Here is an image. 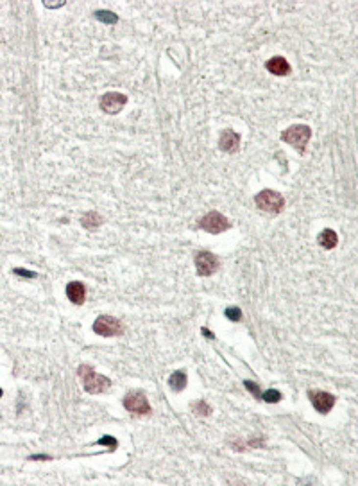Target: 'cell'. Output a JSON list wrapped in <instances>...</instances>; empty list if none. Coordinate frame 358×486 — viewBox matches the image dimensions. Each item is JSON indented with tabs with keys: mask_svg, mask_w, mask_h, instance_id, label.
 I'll return each mask as SVG.
<instances>
[{
	"mask_svg": "<svg viewBox=\"0 0 358 486\" xmlns=\"http://www.w3.org/2000/svg\"><path fill=\"white\" fill-rule=\"evenodd\" d=\"M265 68L270 74H274V76H286V74H290V65L286 63L285 58H281V56L270 58L269 61L265 63Z\"/></svg>",
	"mask_w": 358,
	"mask_h": 486,
	"instance_id": "8fae6325",
	"label": "cell"
},
{
	"mask_svg": "<svg viewBox=\"0 0 358 486\" xmlns=\"http://www.w3.org/2000/svg\"><path fill=\"white\" fill-rule=\"evenodd\" d=\"M218 147L224 153H237L240 147V135L233 129H224L218 138Z\"/></svg>",
	"mask_w": 358,
	"mask_h": 486,
	"instance_id": "30bf717a",
	"label": "cell"
},
{
	"mask_svg": "<svg viewBox=\"0 0 358 486\" xmlns=\"http://www.w3.org/2000/svg\"><path fill=\"white\" fill-rule=\"evenodd\" d=\"M311 136V129L305 124H296L290 126L288 129H285L281 133V140H285L286 144H290L296 151H299L303 154L307 149V144Z\"/></svg>",
	"mask_w": 358,
	"mask_h": 486,
	"instance_id": "7a4b0ae2",
	"label": "cell"
},
{
	"mask_svg": "<svg viewBox=\"0 0 358 486\" xmlns=\"http://www.w3.org/2000/svg\"><path fill=\"white\" fill-rule=\"evenodd\" d=\"M262 398H263L265 402L276 404V402H280L281 400V393L278 391V389H269V391L262 393Z\"/></svg>",
	"mask_w": 358,
	"mask_h": 486,
	"instance_id": "ac0fdd59",
	"label": "cell"
},
{
	"mask_svg": "<svg viewBox=\"0 0 358 486\" xmlns=\"http://www.w3.org/2000/svg\"><path fill=\"white\" fill-rule=\"evenodd\" d=\"M94 332L104 337H113V335H122L124 334V325L120 323L119 319H115L113 316H99L94 323Z\"/></svg>",
	"mask_w": 358,
	"mask_h": 486,
	"instance_id": "277c9868",
	"label": "cell"
},
{
	"mask_svg": "<svg viewBox=\"0 0 358 486\" xmlns=\"http://www.w3.org/2000/svg\"><path fill=\"white\" fill-rule=\"evenodd\" d=\"M100 223H102V217H100L97 212H88V214H84L81 217V225L86 228V230H95V228H99Z\"/></svg>",
	"mask_w": 358,
	"mask_h": 486,
	"instance_id": "9a60e30c",
	"label": "cell"
},
{
	"mask_svg": "<svg viewBox=\"0 0 358 486\" xmlns=\"http://www.w3.org/2000/svg\"><path fill=\"white\" fill-rule=\"evenodd\" d=\"M95 18L104 22V24H117L119 22V16L115 15V13H111V11H97Z\"/></svg>",
	"mask_w": 358,
	"mask_h": 486,
	"instance_id": "e0dca14e",
	"label": "cell"
},
{
	"mask_svg": "<svg viewBox=\"0 0 358 486\" xmlns=\"http://www.w3.org/2000/svg\"><path fill=\"white\" fill-rule=\"evenodd\" d=\"M124 408L129 413L135 414H149L151 413V406L147 402V397L142 391H131L124 397Z\"/></svg>",
	"mask_w": 358,
	"mask_h": 486,
	"instance_id": "8992f818",
	"label": "cell"
},
{
	"mask_svg": "<svg viewBox=\"0 0 358 486\" xmlns=\"http://www.w3.org/2000/svg\"><path fill=\"white\" fill-rule=\"evenodd\" d=\"M226 316H228V319H231V321H240V318H242V310H240L239 307H229V308H226Z\"/></svg>",
	"mask_w": 358,
	"mask_h": 486,
	"instance_id": "d6986e66",
	"label": "cell"
},
{
	"mask_svg": "<svg viewBox=\"0 0 358 486\" xmlns=\"http://www.w3.org/2000/svg\"><path fill=\"white\" fill-rule=\"evenodd\" d=\"M77 375H79V379H81V382H83V387L88 393H92V395L104 393L109 386H111V381H109L108 377L100 375V373H95L94 368L88 364L79 366Z\"/></svg>",
	"mask_w": 358,
	"mask_h": 486,
	"instance_id": "6da1fadb",
	"label": "cell"
},
{
	"mask_svg": "<svg viewBox=\"0 0 358 486\" xmlns=\"http://www.w3.org/2000/svg\"><path fill=\"white\" fill-rule=\"evenodd\" d=\"M99 445H108L109 449L113 450V449H117V439L113 438V436H102V438L99 439Z\"/></svg>",
	"mask_w": 358,
	"mask_h": 486,
	"instance_id": "44dd1931",
	"label": "cell"
},
{
	"mask_svg": "<svg viewBox=\"0 0 358 486\" xmlns=\"http://www.w3.org/2000/svg\"><path fill=\"white\" fill-rule=\"evenodd\" d=\"M308 397L311 400V406L322 414L330 413L335 406V397L326 391H308Z\"/></svg>",
	"mask_w": 358,
	"mask_h": 486,
	"instance_id": "9c48e42d",
	"label": "cell"
},
{
	"mask_svg": "<svg viewBox=\"0 0 358 486\" xmlns=\"http://www.w3.org/2000/svg\"><path fill=\"white\" fill-rule=\"evenodd\" d=\"M201 332H203V334L206 335V337H210V339H212V337H213V334H212V332H210V330H208V329H201Z\"/></svg>",
	"mask_w": 358,
	"mask_h": 486,
	"instance_id": "603a6c76",
	"label": "cell"
},
{
	"mask_svg": "<svg viewBox=\"0 0 358 486\" xmlns=\"http://www.w3.org/2000/svg\"><path fill=\"white\" fill-rule=\"evenodd\" d=\"M199 226H201L203 230H206L208 233H222V231L229 230L231 223H229L220 212H215V210H213V212H208L203 219L199 221Z\"/></svg>",
	"mask_w": 358,
	"mask_h": 486,
	"instance_id": "5b68a950",
	"label": "cell"
},
{
	"mask_svg": "<svg viewBox=\"0 0 358 486\" xmlns=\"http://www.w3.org/2000/svg\"><path fill=\"white\" fill-rule=\"evenodd\" d=\"M187 371H183V370H177V371H174L170 375V379H168V384H170V387L174 389V391H183L185 387H187Z\"/></svg>",
	"mask_w": 358,
	"mask_h": 486,
	"instance_id": "5bb4252c",
	"label": "cell"
},
{
	"mask_svg": "<svg viewBox=\"0 0 358 486\" xmlns=\"http://www.w3.org/2000/svg\"><path fill=\"white\" fill-rule=\"evenodd\" d=\"M319 244L324 248V250H333L335 246H337V241H338V237H337V233L333 230H330V228H326V230H322L321 231V235H319Z\"/></svg>",
	"mask_w": 358,
	"mask_h": 486,
	"instance_id": "4fadbf2b",
	"label": "cell"
},
{
	"mask_svg": "<svg viewBox=\"0 0 358 486\" xmlns=\"http://www.w3.org/2000/svg\"><path fill=\"white\" fill-rule=\"evenodd\" d=\"M192 411L197 414V416H210V414H212V408H210L204 400H197V402H193L192 404Z\"/></svg>",
	"mask_w": 358,
	"mask_h": 486,
	"instance_id": "2e32d148",
	"label": "cell"
},
{
	"mask_svg": "<svg viewBox=\"0 0 358 486\" xmlns=\"http://www.w3.org/2000/svg\"><path fill=\"white\" fill-rule=\"evenodd\" d=\"M127 102V97L124 94H119V92H108L100 97V110L108 115H115L119 113L122 108Z\"/></svg>",
	"mask_w": 358,
	"mask_h": 486,
	"instance_id": "52a82bcc",
	"label": "cell"
},
{
	"mask_svg": "<svg viewBox=\"0 0 358 486\" xmlns=\"http://www.w3.org/2000/svg\"><path fill=\"white\" fill-rule=\"evenodd\" d=\"M244 386L247 387V389H249V391L253 393V395H255L256 398L262 397V391H260V386H258V384H256V382H253V381H244Z\"/></svg>",
	"mask_w": 358,
	"mask_h": 486,
	"instance_id": "ffe728a7",
	"label": "cell"
},
{
	"mask_svg": "<svg viewBox=\"0 0 358 486\" xmlns=\"http://www.w3.org/2000/svg\"><path fill=\"white\" fill-rule=\"evenodd\" d=\"M0 397H2V389H0Z\"/></svg>",
	"mask_w": 358,
	"mask_h": 486,
	"instance_id": "cb8c5ba5",
	"label": "cell"
},
{
	"mask_svg": "<svg viewBox=\"0 0 358 486\" xmlns=\"http://www.w3.org/2000/svg\"><path fill=\"white\" fill-rule=\"evenodd\" d=\"M13 273L15 275H18V277H24V278H36V273H32V271H25V269H13Z\"/></svg>",
	"mask_w": 358,
	"mask_h": 486,
	"instance_id": "7402d4cb",
	"label": "cell"
},
{
	"mask_svg": "<svg viewBox=\"0 0 358 486\" xmlns=\"http://www.w3.org/2000/svg\"><path fill=\"white\" fill-rule=\"evenodd\" d=\"M67 296L72 304L81 305L86 298V287L81 282H70L67 285Z\"/></svg>",
	"mask_w": 358,
	"mask_h": 486,
	"instance_id": "7c38bea8",
	"label": "cell"
},
{
	"mask_svg": "<svg viewBox=\"0 0 358 486\" xmlns=\"http://www.w3.org/2000/svg\"><path fill=\"white\" fill-rule=\"evenodd\" d=\"M256 201V206L260 210H263L267 214H280L283 206H285V198L281 196L280 192H276V190H262L255 198Z\"/></svg>",
	"mask_w": 358,
	"mask_h": 486,
	"instance_id": "3957f363",
	"label": "cell"
},
{
	"mask_svg": "<svg viewBox=\"0 0 358 486\" xmlns=\"http://www.w3.org/2000/svg\"><path fill=\"white\" fill-rule=\"evenodd\" d=\"M195 267H197V275L201 277H210L217 271L218 260L217 256L210 253V251H199L195 255Z\"/></svg>",
	"mask_w": 358,
	"mask_h": 486,
	"instance_id": "ba28073f",
	"label": "cell"
}]
</instances>
